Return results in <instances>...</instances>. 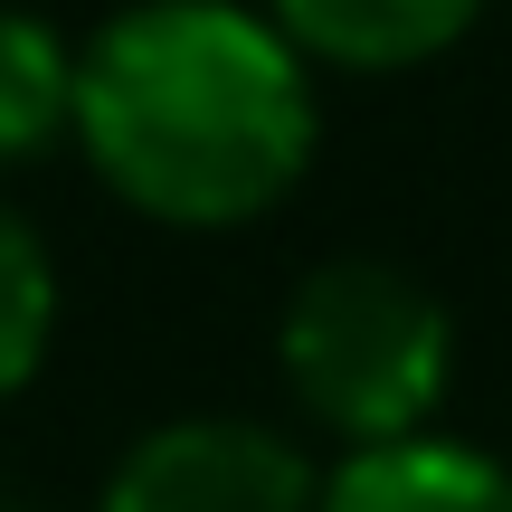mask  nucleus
Returning <instances> with one entry per match:
<instances>
[{
	"instance_id": "obj_1",
	"label": "nucleus",
	"mask_w": 512,
	"mask_h": 512,
	"mask_svg": "<svg viewBox=\"0 0 512 512\" xmlns=\"http://www.w3.org/2000/svg\"><path fill=\"white\" fill-rule=\"evenodd\" d=\"M313 57L256 0H133L76 48V143L162 228H247L313 171Z\"/></svg>"
},
{
	"instance_id": "obj_2",
	"label": "nucleus",
	"mask_w": 512,
	"mask_h": 512,
	"mask_svg": "<svg viewBox=\"0 0 512 512\" xmlns=\"http://www.w3.org/2000/svg\"><path fill=\"white\" fill-rule=\"evenodd\" d=\"M275 370L294 408L342 446L418 437L456 380V313L389 256H332L285 294Z\"/></svg>"
},
{
	"instance_id": "obj_3",
	"label": "nucleus",
	"mask_w": 512,
	"mask_h": 512,
	"mask_svg": "<svg viewBox=\"0 0 512 512\" xmlns=\"http://www.w3.org/2000/svg\"><path fill=\"white\" fill-rule=\"evenodd\" d=\"M323 475L285 427L256 418H162L114 456L95 512H313Z\"/></svg>"
},
{
	"instance_id": "obj_4",
	"label": "nucleus",
	"mask_w": 512,
	"mask_h": 512,
	"mask_svg": "<svg viewBox=\"0 0 512 512\" xmlns=\"http://www.w3.org/2000/svg\"><path fill=\"white\" fill-rule=\"evenodd\" d=\"M313 512H512V465H494L465 437L418 427V437L342 446Z\"/></svg>"
},
{
	"instance_id": "obj_5",
	"label": "nucleus",
	"mask_w": 512,
	"mask_h": 512,
	"mask_svg": "<svg viewBox=\"0 0 512 512\" xmlns=\"http://www.w3.org/2000/svg\"><path fill=\"white\" fill-rule=\"evenodd\" d=\"M494 0H266V19L313 57V67L342 76H399L446 57Z\"/></svg>"
},
{
	"instance_id": "obj_6",
	"label": "nucleus",
	"mask_w": 512,
	"mask_h": 512,
	"mask_svg": "<svg viewBox=\"0 0 512 512\" xmlns=\"http://www.w3.org/2000/svg\"><path fill=\"white\" fill-rule=\"evenodd\" d=\"M76 143V48L38 10L0 0V171Z\"/></svg>"
},
{
	"instance_id": "obj_7",
	"label": "nucleus",
	"mask_w": 512,
	"mask_h": 512,
	"mask_svg": "<svg viewBox=\"0 0 512 512\" xmlns=\"http://www.w3.org/2000/svg\"><path fill=\"white\" fill-rule=\"evenodd\" d=\"M48 342H57V256L0 200V399H19L38 380Z\"/></svg>"
}]
</instances>
